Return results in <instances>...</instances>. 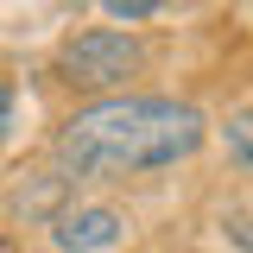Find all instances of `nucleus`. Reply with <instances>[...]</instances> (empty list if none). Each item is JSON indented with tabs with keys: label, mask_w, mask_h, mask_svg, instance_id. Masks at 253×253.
I'll return each mask as SVG.
<instances>
[{
	"label": "nucleus",
	"mask_w": 253,
	"mask_h": 253,
	"mask_svg": "<svg viewBox=\"0 0 253 253\" xmlns=\"http://www.w3.org/2000/svg\"><path fill=\"white\" fill-rule=\"evenodd\" d=\"M203 108L177 95H101L57 126V171L89 184H126L203 146Z\"/></svg>",
	"instance_id": "1"
},
{
	"label": "nucleus",
	"mask_w": 253,
	"mask_h": 253,
	"mask_svg": "<svg viewBox=\"0 0 253 253\" xmlns=\"http://www.w3.org/2000/svg\"><path fill=\"white\" fill-rule=\"evenodd\" d=\"M139 63H146V44L133 32L95 26V32H76L57 51V76L70 89H121L126 76H139Z\"/></svg>",
	"instance_id": "2"
},
{
	"label": "nucleus",
	"mask_w": 253,
	"mask_h": 253,
	"mask_svg": "<svg viewBox=\"0 0 253 253\" xmlns=\"http://www.w3.org/2000/svg\"><path fill=\"white\" fill-rule=\"evenodd\" d=\"M126 234V215L108 209V203H83V209H63L51 221V247L57 253H101Z\"/></svg>",
	"instance_id": "3"
},
{
	"label": "nucleus",
	"mask_w": 253,
	"mask_h": 253,
	"mask_svg": "<svg viewBox=\"0 0 253 253\" xmlns=\"http://www.w3.org/2000/svg\"><path fill=\"white\" fill-rule=\"evenodd\" d=\"M6 215H26V221H57L70 209V177L63 171H13L6 184Z\"/></svg>",
	"instance_id": "4"
},
{
	"label": "nucleus",
	"mask_w": 253,
	"mask_h": 253,
	"mask_svg": "<svg viewBox=\"0 0 253 253\" xmlns=\"http://www.w3.org/2000/svg\"><path fill=\"white\" fill-rule=\"evenodd\" d=\"M221 139H228V158L241 165L253 177V108H241V114H228V126H221Z\"/></svg>",
	"instance_id": "5"
},
{
	"label": "nucleus",
	"mask_w": 253,
	"mask_h": 253,
	"mask_svg": "<svg viewBox=\"0 0 253 253\" xmlns=\"http://www.w3.org/2000/svg\"><path fill=\"white\" fill-rule=\"evenodd\" d=\"M158 6H165V0H101V13H114V19H126V26H133V19H152Z\"/></svg>",
	"instance_id": "6"
},
{
	"label": "nucleus",
	"mask_w": 253,
	"mask_h": 253,
	"mask_svg": "<svg viewBox=\"0 0 253 253\" xmlns=\"http://www.w3.org/2000/svg\"><path fill=\"white\" fill-rule=\"evenodd\" d=\"M228 234H234V241L253 253V215H247V209H234V215H228Z\"/></svg>",
	"instance_id": "7"
},
{
	"label": "nucleus",
	"mask_w": 253,
	"mask_h": 253,
	"mask_svg": "<svg viewBox=\"0 0 253 253\" xmlns=\"http://www.w3.org/2000/svg\"><path fill=\"white\" fill-rule=\"evenodd\" d=\"M6 133H13V83L0 76V139H6Z\"/></svg>",
	"instance_id": "8"
}]
</instances>
